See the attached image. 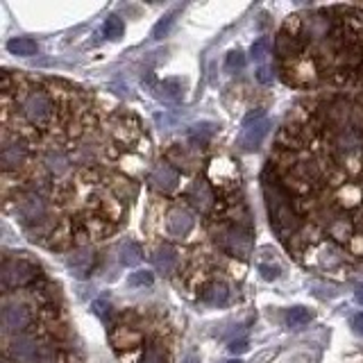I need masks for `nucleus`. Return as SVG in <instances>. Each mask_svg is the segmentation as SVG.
<instances>
[{
    "label": "nucleus",
    "mask_w": 363,
    "mask_h": 363,
    "mask_svg": "<svg viewBox=\"0 0 363 363\" xmlns=\"http://www.w3.org/2000/svg\"><path fill=\"white\" fill-rule=\"evenodd\" d=\"M266 198H268V211H270V225L275 227L279 236L286 239L298 227V216H295L286 195L277 186L266 184Z\"/></svg>",
    "instance_id": "nucleus-1"
},
{
    "label": "nucleus",
    "mask_w": 363,
    "mask_h": 363,
    "mask_svg": "<svg viewBox=\"0 0 363 363\" xmlns=\"http://www.w3.org/2000/svg\"><path fill=\"white\" fill-rule=\"evenodd\" d=\"M216 241L223 245V250H227L232 256H239V259H248L254 248V241L250 236V232L239 230V227L221 230V236H216Z\"/></svg>",
    "instance_id": "nucleus-2"
},
{
    "label": "nucleus",
    "mask_w": 363,
    "mask_h": 363,
    "mask_svg": "<svg viewBox=\"0 0 363 363\" xmlns=\"http://www.w3.org/2000/svg\"><path fill=\"white\" fill-rule=\"evenodd\" d=\"M36 277V268L23 259H7L0 268V279L5 289H19V286L30 284Z\"/></svg>",
    "instance_id": "nucleus-3"
},
{
    "label": "nucleus",
    "mask_w": 363,
    "mask_h": 363,
    "mask_svg": "<svg viewBox=\"0 0 363 363\" xmlns=\"http://www.w3.org/2000/svg\"><path fill=\"white\" fill-rule=\"evenodd\" d=\"M268 127H270V120L266 116H250L243 123V130H241V134H239L241 150L252 153V150L259 148L263 136L268 134Z\"/></svg>",
    "instance_id": "nucleus-4"
},
{
    "label": "nucleus",
    "mask_w": 363,
    "mask_h": 363,
    "mask_svg": "<svg viewBox=\"0 0 363 363\" xmlns=\"http://www.w3.org/2000/svg\"><path fill=\"white\" fill-rule=\"evenodd\" d=\"M23 113L32 125H45L50 120L52 113V102L50 98L43 94V91H32L25 102H23Z\"/></svg>",
    "instance_id": "nucleus-5"
},
{
    "label": "nucleus",
    "mask_w": 363,
    "mask_h": 363,
    "mask_svg": "<svg viewBox=\"0 0 363 363\" xmlns=\"http://www.w3.org/2000/svg\"><path fill=\"white\" fill-rule=\"evenodd\" d=\"M177 182H179V175H177V170L173 168L170 164H157L153 173H150V186L155 188V191L159 193H168L173 191V188L177 186Z\"/></svg>",
    "instance_id": "nucleus-6"
},
{
    "label": "nucleus",
    "mask_w": 363,
    "mask_h": 363,
    "mask_svg": "<svg viewBox=\"0 0 363 363\" xmlns=\"http://www.w3.org/2000/svg\"><path fill=\"white\" fill-rule=\"evenodd\" d=\"M30 309L25 305H7L3 309V327L10 334H19L30 324Z\"/></svg>",
    "instance_id": "nucleus-7"
},
{
    "label": "nucleus",
    "mask_w": 363,
    "mask_h": 363,
    "mask_svg": "<svg viewBox=\"0 0 363 363\" xmlns=\"http://www.w3.org/2000/svg\"><path fill=\"white\" fill-rule=\"evenodd\" d=\"M16 211H19V216L23 218V221H28V223L41 221V218L45 216V200L36 193H25V195H21L19 198Z\"/></svg>",
    "instance_id": "nucleus-8"
},
{
    "label": "nucleus",
    "mask_w": 363,
    "mask_h": 363,
    "mask_svg": "<svg viewBox=\"0 0 363 363\" xmlns=\"http://www.w3.org/2000/svg\"><path fill=\"white\" fill-rule=\"evenodd\" d=\"M168 232L173 234V236H186L188 232L193 230V216H191V211L184 209V207H175V209H170L168 211Z\"/></svg>",
    "instance_id": "nucleus-9"
},
{
    "label": "nucleus",
    "mask_w": 363,
    "mask_h": 363,
    "mask_svg": "<svg viewBox=\"0 0 363 363\" xmlns=\"http://www.w3.org/2000/svg\"><path fill=\"white\" fill-rule=\"evenodd\" d=\"M188 200L193 202V207L200 211V214H209L211 207H214V193H211L209 184L204 179H195L191 191H188Z\"/></svg>",
    "instance_id": "nucleus-10"
},
{
    "label": "nucleus",
    "mask_w": 363,
    "mask_h": 363,
    "mask_svg": "<svg viewBox=\"0 0 363 363\" xmlns=\"http://www.w3.org/2000/svg\"><path fill=\"white\" fill-rule=\"evenodd\" d=\"M66 266L78 279H85L89 275L91 266H94V252H91V250H85V248L75 250V252L66 256Z\"/></svg>",
    "instance_id": "nucleus-11"
},
{
    "label": "nucleus",
    "mask_w": 363,
    "mask_h": 363,
    "mask_svg": "<svg viewBox=\"0 0 363 363\" xmlns=\"http://www.w3.org/2000/svg\"><path fill=\"white\" fill-rule=\"evenodd\" d=\"M25 162V146L19 141L14 143H7L3 148V153H0V166H3L5 170H16Z\"/></svg>",
    "instance_id": "nucleus-12"
},
{
    "label": "nucleus",
    "mask_w": 363,
    "mask_h": 363,
    "mask_svg": "<svg viewBox=\"0 0 363 363\" xmlns=\"http://www.w3.org/2000/svg\"><path fill=\"white\" fill-rule=\"evenodd\" d=\"M155 266L162 275H173L177 266V250L173 245H159L155 252Z\"/></svg>",
    "instance_id": "nucleus-13"
},
{
    "label": "nucleus",
    "mask_w": 363,
    "mask_h": 363,
    "mask_svg": "<svg viewBox=\"0 0 363 363\" xmlns=\"http://www.w3.org/2000/svg\"><path fill=\"white\" fill-rule=\"evenodd\" d=\"M10 352H12V357L14 359H19V361H34L36 359V343L32 338H28V336H16L12 340V345H10Z\"/></svg>",
    "instance_id": "nucleus-14"
},
{
    "label": "nucleus",
    "mask_w": 363,
    "mask_h": 363,
    "mask_svg": "<svg viewBox=\"0 0 363 363\" xmlns=\"http://www.w3.org/2000/svg\"><path fill=\"white\" fill-rule=\"evenodd\" d=\"M311 320H314V314L309 311L307 307H293V309H289V314H286V322H289L291 329L307 327Z\"/></svg>",
    "instance_id": "nucleus-15"
},
{
    "label": "nucleus",
    "mask_w": 363,
    "mask_h": 363,
    "mask_svg": "<svg viewBox=\"0 0 363 363\" xmlns=\"http://www.w3.org/2000/svg\"><path fill=\"white\" fill-rule=\"evenodd\" d=\"M45 168H48L52 175H64V173L68 170V157L64 153H59V150H50L48 155H45Z\"/></svg>",
    "instance_id": "nucleus-16"
},
{
    "label": "nucleus",
    "mask_w": 363,
    "mask_h": 363,
    "mask_svg": "<svg viewBox=\"0 0 363 363\" xmlns=\"http://www.w3.org/2000/svg\"><path fill=\"white\" fill-rule=\"evenodd\" d=\"M227 295H230V293H227V286L223 282H214V284L207 286V291H204L202 298L211 307H223L227 302Z\"/></svg>",
    "instance_id": "nucleus-17"
},
{
    "label": "nucleus",
    "mask_w": 363,
    "mask_h": 363,
    "mask_svg": "<svg viewBox=\"0 0 363 363\" xmlns=\"http://www.w3.org/2000/svg\"><path fill=\"white\" fill-rule=\"evenodd\" d=\"M113 345L118 347V350H127V347H134V345H139L141 343V334L139 331H134V329H116L113 331Z\"/></svg>",
    "instance_id": "nucleus-18"
},
{
    "label": "nucleus",
    "mask_w": 363,
    "mask_h": 363,
    "mask_svg": "<svg viewBox=\"0 0 363 363\" xmlns=\"http://www.w3.org/2000/svg\"><path fill=\"white\" fill-rule=\"evenodd\" d=\"M7 48H10L12 55H19V57H32L34 52H36V41L28 39V36H19V39L7 41Z\"/></svg>",
    "instance_id": "nucleus-19"
},
{
    "label": "nucleus",
    "mask_w": 363,
    "mask_h": 363,
    "mask_svg": "<svg viewBox=\"0 0 363 363\" xmlns=\"http://www.w3.org/2000/svg\"><path fill=\"white\" fill-rule=\"evenodd\" d=\"M118 259L127 268L136 266V263H141V248L136 243H132V241H127V243H123L118 250Z\"/></svg>",
    "instance_id": "nucleus-20"
},
{
    "label": "nucleus",
    "mask_w": 363,
    "mask_h": 363,
    "mask_svg": "<svg viewBox=\"0 0 363 363\" xmlns=\"http://www.w3.org/2000/svg\"><path fill=\"white\" fill-rule=\"evenodd\" d=\"M307 32L311 34L314 39H322V36L329 32V21L320 16V14H316V16H311L307 23Z\"/></svg>",
    "instance_id": "nucleus-21"
},
{
    "label": "nucleus",
    "mask_w": 363,
    "mask_h": 363,
    "mask_svg": "<svg viewBox=\"0 0 363 363\" xmlns=\"http://www.w3.org/2000/svg\"><path fill=\"white\" fill-rule=\"evenodd\" d=\"M336 146H338V150H345V153H350V150H357L361 146V136L357 132H352V130L340 132L336 136Z\"/></svg>",
    "instance_id": "nucleus-22"
},
{
    "label": "nucleus",
    "mask_w": 363,
    "mask_h": 363,
    "mask_svg": "<svg viewBox=\"0 0 363 363\" xmlns=\"http://www.w3.org/2000/svg\"><path fill=\"white\" fill-rule=\"evenodd\" d=\"M275 48H277V52L282 57H291V55H295V52H298V41H295L293 36H289L286 32H282V34L277 36Z\"/></svg>",
    "instance_id": "nucleus-23"
},
{
    "label": "nucleus",
    "mask_w": 363,
    "mask_h": 363,
    "mask_svg": "<svg viewBox=\"0 0 363 363\" xmlns=\"http://www.w3.org/2000/svg\"><path fill=\"white\" fill-rule=\"evenodd\" d=\"M329 234L338 241L350 239L352 236V223L345 221V218H336V221L329 225Z\"/></svg>",
    "instance_id": "nucleus-24"
},
{
    "label": "nucleus",
    "mask_w": 363,
    "mask_h": 363,
    "mask_svg": "<svg viewBox=\"0 0 363 363\" xmlns=\"http://www.w3.org/2000/svg\"><path fill=\"white\" fill-rule=\"evenodd\" d=\"M177 12H179V10H173L170 14H166V16H164L162 21L157 23V25H155V30H153V36H155V39H164V36L168 34L170 25H173V23H175Z\"/></svg>",
    "instance_id": "nucleus-25"
},
{
    "label": "nucleus",
    "mask_w": 363,
    "mask_h": 363,
    "mask_svg": "<svg viewBox=\"0 0 363 363\" xmlns=\"http://www.w3.org/2000/svg\"><path fill=\"white\" fill-rule=\"evenodd\" d=\"M104 34L113 41L120 39V36H123V21H120L118 16H109L107 21H104Z\"/></svg>",
    "instance_id": "nucleus-26"
},
{
    "label": "nucleus",
    "mask_w": 363,
    "mask_h": 363,
    "mask_svg": "<svg viewBox=\"0 0 363 363\" xmlns=\"http://www.w3.org/2000/svg\"><path fill=\"white\" fill-rule=\"evenodd\" d=\"M188 134H191V139H193V141L204 143L211 134H214V125H211V123H198V125H193V127H191V132H188Z\"/></svg>",
    "instance_id": "nucleus-27"
},
{
    "label": "nucleus",
    "mask_w": 363,
    "mask_h": 363,
    "mask_svg": "<svg viewBox=\"0 0 363 363\" xmlns=\"http://www.w3.org/2000/svg\"><path fill=\"white\" fill-rule=\"evenodd\" d=\"M141 363H168V359H166V354H164L162 347L153 345V347H148L146 354H143Z\"/></svg>",
    "instance_id": "nucleus-28"
},
{
    "label": "nucleus",
    "mask_w": 363,
    "mask_h": 363,
    "mask_svg": "<svg viewBox=\"0 0 363 363\" xmlns=\"http://www.w3.org/2000/svg\"><path fill=\"white\" fill-rule=\"evenodd\" d=\"M227 71H241V68L245 66V57L241 50H232L230 55H227Z\"/></svg>",
    "instance_id": "nucleus-29"
},
{
    "label": "nucleus",
    "mask_w": 363,
    "mask_h": 363,
    "mask_svg": "<svg viewBox=\"0 0 363 363\" xmlns=\"http://www.w3.org/2000/svg\"><path fill=\"white\" fill-rule=\"evenodd\" d=\"M130 286H146V284H153V272L148 270H141V272H132L130 279H127Z\"/></svg>",
    "instance_id": "nucleus-30"
},
{
    "label": "nucleus",
    "mask_w": 363,
    "mask_h": 363,
    "mask_svg": "<svg viewBox=\"0 0 363 363\" xmlns=\"http://www.w3.org/2000/svg\"><path fill=\"white\" fill-rule=\"evenodd\" d=\"M347 113H350V109H347V104L338 102V104H334V109L329 111V116H331V120H334V123L345 125V123H347Z\"/></svg>",
    "instance_id": "nucleus-31"
},
{
    "label": "nucleus",
    "mask_w": 363,
    "mask_h": 363,
    "mask_svg": "<svg viewBox=\"0 0 363 363\" xmlns=\"http://www.w3.org/2000/svg\"><path fill=\"white\" fill-rule=\"evenodd\" d=\"M266 52H268V39L254 41V43H252V48H250V55H252V59H256V62L266 57Z\"/></svg>",
    "instance_id": "nucleus-32"
},
{
    "label": "nucleus",
    "mask_w": 363,
    "mask_h": 363,
    "mask_svg": "<svg viewBox=\"0 0 363 363\" xmlns=\"http://www.w3.org/2000/svg\"><path fill=\"white\" fill-rule=\"evenodd\" d=\"M256 80H259L261 85H270V82L275 80V75H272V71L268 66H261L259 71H256Z\"/></svg>",
    "instance_id": "nucleus-33"
},
{
    "label": "nucleus",
    "mask_w": 363,
    "mask_h": 363,
    "mask_svg": "<svg viewBox=\"0 0 363 363\" xmlns=\"http://www.w3.org/2000/svg\"><path fill=\"white\" fill-rule=\"evenodd\" d=\"M245 350H248V340H245V338L232 340V345H230V352H232V354H241V352H245Z\"/></svg>",
    "instance_id": "nucleus-34"
},
{
    "label": "nucleus",
    "mask_w": 363,
    "mask_h": 363,
    "mask_svg": "<svg viewBox=\"0 0 363 363\" xmlns=\"http://www.w3.org/2000/svg\"><path fill=\"white\" fill-rule=\"evenodd\" d=\"M259 270H261V277L263 279H277L279 277V268L277 266L275 268H272V266H261Z\"/></svg>",
    "instance_id": "nucleus-35"
},
{
    "label": "nucleus",
    "mask_w": 363,
    "mask_h": 363,
    "mask_svg": "<svg viewBox=\"0 0 363 363\" xmlns=\"http://www.w3.org/2000/svg\"><path fill=\"white\" fill-rule=\"evenodd\" d=\"M352 329L357 336H363V314H357L352 318Z\"/></svg>",
    "instance_id": "nucleus-36"
},
{
    "label": "nucleus",
    "mask_w": 363,
    "mask_h": 363,
    "mask_svg": "<svg viewBox=\"0 0 363 363\" xmlns=\"http://www.w3.org/2000/svg\"><path fill=\"white\" fill-rule=\"evenodd\" d=\"M277 354V350H266V352H261L259 357H254V363H266L268 359H272Z\"/></svg>",
    "instance_id": "nucleus-37"
},
{
    "label": "nucleus",
    "mask_w": 363,
    "mask_h": 363,
    "mask_svg": "<svg viewBox=\"0 0 363 363\" xmlns=\"http://www.w3.org/2000/svg\"><path fill=\"white\" fill-rule=\"evenodd\" d=\"M182 363H200V357L198 352H188L184 359H182Z\"/></svg>",
    "instance_id": "nucleus-38"
},
{
    "label": "nucleus",
    "mask_w": 363,
    "mask_h": 363,
    "mask_svg": "<svg viewBox=\"0 0 363 363\" xmlns=\"http://www.w3.org/2000/svg\"><path fill=\"white\" fill-rule=\"evenodd\" d=\"M354 300H357L359 305H363V284H359L357 291H354Z\"/></svg>",
    "instance_id": "nucleus-39"
},
{
    "label": "nucleus",
    "mask_w": 363,
    "mask_h": 363,
    "mask_svg": "<svg viewBox=\"0 0 363 363\" xmlns=\"http://www.w3.org/2000/svg\"><path fill=\"white\" fill-rule=\"evenodd\" d=\"M227 363H241V361H227Z\"/></svg>",
    "instance_id": "nucleus-40"
}]
</instances>
